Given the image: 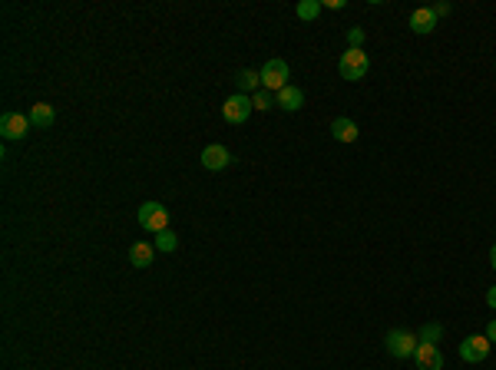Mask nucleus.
Listing matches in <instances>:
<instances>
[{"label": "nucleus", "mask_w": 496, "mask_h": 370, "mask_svg": "<svg viewBox=\"0 0 496 370\" xmlns=\"http://www.w3.org/2000/svg\"><path fill=\"white\" fill-rule=\"evenodd\" d=\"M235 83H239V90H255L258 93V83H262V73H255V70H242L239 77H235Z\"/></svg>", "instance_id": "nucleus-16"}, {"label": "nucleus", "mask_w": 496, "mask_h": 370, "mask_svg": "<svg viewBox=\"0 0 496 370\" xmlns=\"http://www.w3.org/2000/svg\"><path fill=\"white\" fill-rule=\"evenodd\" d=\"M278 106L281 109H288V113H298L301 106H305V90H298V86H285V90L278 93Z\"/></svg>", "instance_id": "nucleus-13"}, {"label": "nucleus", "mask_w": 496, "mask_h": 370, "mask_svg": "<svg viewBox=\"0 0 496 370\" xmlns=\"http://www.w3.org/2000/svg\"><path fill=\"white\" fill-rule=\"evenodd\" d=\"M486 341H490V344H496V318L486 324Z\"/></svg>", "instance_id": "nucleus-22"}, {"label": "nucleus", "mask_w": 496, "mask_h": 370, "mask_svg": "<svg viewBox=\"0 0 496 370\" xmlns=\"http://www.w3.org/2000/svg\"><path fill=\"white\" fill-rule=\"evenodd\" d=\"M235 159H232V153L225 149V146H218V142H212V146H205L202 149V166L209 169V172H222V169H229Z\"/></svg>", "instance_id": "nucleus-7"}, {"label": "nucleus", "mask_w": 496, "mask_h": 370, "mask_svg": "<svg viewBox=\"0 0 496 370\" xmlns=\"http://www.w3.org/2000/svg\"><path fill=\"white\" fill-rule=\"evenodd\" d=\"M490 261H493V271H496V245L490 248Z\"/></svg>", "instance_id": "nucleus-25"}, {"label": "nucleus", "mask_w": 496, "mask_h": 370, "mask_svg": "<svg viewBox=\"0 0 496 370\" xmlns=\"http://www.w3.org/2000/svg\"><path fill=\"white\" fill-rule=\"evenodd\" d=\"M153 258H156V245H149V242H136L129 248V265L133 268H149Z\"/></svg>", "instance_id": "nucleus-10"}, {"label": "nucleus", "mask_w": 496, "mask_h": 370, "mask_svg": "<svg viewBox=\"0 0 496 370\" xmlns=\"http://www.w3.org/2000/svg\"><path fill=\"white\" fill-rule=\"evenodd\" d=\"M288 77H292V70H288V63L285 60H268L265 66H262V86L265 90H275V93H281L285 86H288Z\"/></svg>", "instance_id": "nucleus-4"}, {"label": "nucleus", "mask_w": 496, "mask_h": 370, "mask_svg": "<svg viewBox=\"0 0 496 370\" xmlns=\"http://www.w3.org/2000/svg\"><path fill=\"white\" fill-rule=\"evenodd\" d=\"M440 337H444V327H440V324H423V327H420V344H437V341H440Z\"/></svg>", "instance_id": "nucleus-17"}, {"label": "nucleus", "mask_w": 496, "mask_h": 370, "mask_svg": "<svg viewBox=\"0 0 496 370\" xmlns=\"http://www.w3.org/2000/svg\"><path fill=\"white\" fill-rule=\"evenodd\" d=\"M252 100L245 96V93H235V96H229L225 100V106H222V116H225V123H232V126H242L245 119L252 116Z\"/></svg>", "instance_id": "nucleus-5"}, {"label": "nucleus", "mask_w": 496, "mask_h": 370, "mask_svg": "<svg viewBox=\"0 0 496 370\" xmlns=\"http://www.w3.org/2000/svg\"><path fill=\"white\" fill-rule=\"evenodd\" d=\"M30 126H40V129L53 126V106L50 102H33V106H30Z\"/></svg>", "instance_id": "nucleus-14"}, {"label": "nucleus", "mask_w": 496, "mask_h": 370, "mask_svg": "<svg viewBox=\"0 0 496 370\" xmlns=\"http://www.w3.org/2000/svg\"><path fill=\"white\" fill-rule=\"evenodd\" d=\"M486 305H490V307H493V311H496V284H493V288H490V291H486Z\"/></svg>", "instance_id": "nucleus-23"}, {"label": "nucleus", "mask_w": 496, "mask_h": 370, "mask_svg": "<svg viewBox=\"0 0 496 370\" xmlns=\"http://www.w3.org/2000/svg\"><path fill=\"white\" fill-rule=\"evenodd\" d=\"M179 248V235L176 231H159V235H156V252H165V255H169V252H176Z\"/></svg>", "instance_id": "nucleus-15"}, {"label": "nucleus", "mask_w": 496, "mask_h": 370, "mask_svg": "<svg viewBox=\"0 0 496 370\" xmlns=\"http://www.w3.org/2000/svg\"><path fill=\"white\" fill-rule=\"evenodd\" d=\"M433 26H437V17H433L430 7H417L410 13V30L414 33H433Z\"/></svg>", "instance_id": "nucleus-12"}, {"label": "nucleus", "mask_w": 496, "mask_h": 370, "mask_svg": "<svg viewBox=\"0 0 496 370\" xmlns=\"http://www.w3.org/2000/svg\"><path fill=\"white\" fill-rule=\"evenodd\" d=\"M27 129H30V116H24V113L0 116V132H3V139H24Z\"/></svg>", "instance_id": "nucleus-8"}, {"label": "nucleus", "mask_w": 496, "mask_h": 370, "mask_svg": "<svg viewBox=\"0 0 496 370\" xmlns=\"http://www.w3.org/2000/svg\"><path fill=\"white\" fill-rule=\"evenodd\" d=\"M140 225L146 231H153V235H159V231L169 229V212H165L163 202H142L140 205Z\"/></svg>", "instance_id": "nucleus-3"}, {"label": "nucleus", "mask_w": 496, "mask_h": 370, "mask_svg": "<svg viewBox=\"0 0 496 370\" xmlns=\"http://www.w3.org/2000/svg\"><path fill=\"white\" fill-rule=\"evenodd\" d=\"M417 364L420 370H444V354H440V347L437 344H417Z\"/></svg>", "instance_id": "nucleus-9"}, {"label": "nucleus", "mask_w": 496, "mask_h": 370, "mask_svg": "<svg viewBox=\"0 0 496 370\" xmlns=\"http://www.w3.org/2000/svg\"><path fill=\"white\" fill-rule=\"evenodd\" d=\"M357 132H361V129H357V123H354V119H347V116H338V119L331 123V136H334L338 142H354Z\"/></svg>", "instance_id": "nucleus-11"}, {"label": "nucleus", "mask_w": 496, "mask_h": 370, "mask_svg": "<svg viewBox=\"0 0 496 370\" xmlns=\"http://www.w3.org/2000/svg\"><path fill=\"white\" fill-rule=\"evenodd\" d=\"M338 70H341V77L351 79V83L364 79V77H368V70H370L368 53L361 50V47H347V50L341 53V60H338Z\"/></svg>", "instance_id": "nucleus-1"}, {"label": "nucleus", "mask_w": 496, "mask_h": 370, "mask_svg": "<svg viewBox=\"0 0 496 370\" xmlns=\"http://www.w3.org/2000/svg\"><path fill=\"white\" fill-rule=\"evenodd\" d=\"M384 344H387V354L391 357H414L417 354V334L404 331V327H397V331H387V337H384Z\"/></svg>", "instance_id": "nucleus-2"}, {"label": "nucleus", "mask_w": 496, "mask_h": 370, "mask_svg": "<svg viewBox=\"0 0 496 370\" xmlns=\"http://www.w3.org/2000/svg\"><path fill=\"white\" fill-rule=\"evenodd\" d=\"M490 341H486V334H473V337H467L463 344H460V357L467 360V364H480V360L490 357Z\"/></svg>", "instance_id": "nucleus-6"}, {"label": "nucleus", "mask_w": 496, "mask_h": 370, "mask_svg": "<svg viewBox=\"0 0 496 370\" xmlns=\"http://www.w3.org/2000/svg\"><path fill=\"white\" fill-rule=\"evenodd\" d=\"M430 10H433V17H437V20H440V17H446V13L453 10V7H450V3H433Z\"/></svg>", "instance_id": "nucleus-21"}, {"label": "nucleus", "mask_w": 496, "mask_h": 370, "mask_svg": "<svg viewBox=\"0 0 496 370\" xmlns=\"http://www.w3.org/2000/svg\"><path fill=\"white\" fill-rule=\"evenodd\" d=\"M294 13H298L301 20H315V17L321 13V3H318V0H301V3L294 7Z\"/></svg>", "instance_id": "nucleus-18"}, {"label": "nucleus", "mask_w": 496, "mask_h": 370, "mask_svg": "<svg viewBox=\"0 0 496 370\" xmlns=\"http://www.w3.org/2000/svg\"><path fill=\"white\" fill-rule=\"evenodd\" d=\"M271 102H275V96H271V90H265V86H262V90H258V93L252 96V106L258 109V113H265V109H271Z\"/></svg>", "instance_id": "nucleus-19"}, {"label": "nucleus", "mask_w": 496, "mask_h": 370, "mask_svg": "<svg viewBox=\"0 0 496 370\" xmlns=\"http://www.w3.org/2000/svg\"><path fill=\"white\" fill-rule=\"evenodd\" d=\"M324 7H331V10H344V0H324Z\"/></svg>", "instance_id": "nucleus-24"}, {"label": "nucleus", "mask_w": 496, "mask_h": 370, "mask_svg": "<svg viewBox=\"0 0 496 370\" xmlns=\"http://www.w3.org/2000/svg\"><path fill=\"white\" fill-rule=\"evenodd\" d=\"M347 43H351V47H361V43H364V30H361V26H351V30H347Z\"/></svg>", "instance_id": "nucleus-20"}]
</instances>
